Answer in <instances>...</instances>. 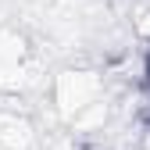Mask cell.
<instances>
[{
    "label": "cell",
    "mask_w": 150,
    "mask_h": 150,
    "mask_svg": "<svg viewBox=\"0 0 150 150\" xmlns=\"http://www.w3.org/2000/svg\"><path fill=\"white\" fill-rule=\"evenodd\" d=\"M136 36H139V40L150 47V7H146L139 18H136Z\"/></svg>",
    "instance_id": "obj_3"
},
{
    "label": "cell",
    "mask_w": 150,
    "mask_h": 150,
    "mask_svg": "<svg viewBox=\"0 0 150 150\" xmlns=\"http://www.w3.org/2000/svg\"><path fill=\"white\" fill-rule=\"evenodd\" d=\"M57 111L64 118H82L86 111H100L104 104V82L93 71H64L57 79Z\"/></svg>",
    "instance_id": "obj_1"
},
{
    "label": "cell",
    "mask_w": 150,
    "mask_h": 150,
    "mask_svg": "<svg viewBox=\"0 0 150 150\" xmlns=\"http://www.w3.org/2000/svg\"><path fill=\"white\" fill-rule=\"evenodd\" d=\"M25 71H29L25 43L18 40L14 32H4V36H0V82H7V86H18Z\"/></svg>",
    "instance_id": "obj_2"
}]
</instances>
